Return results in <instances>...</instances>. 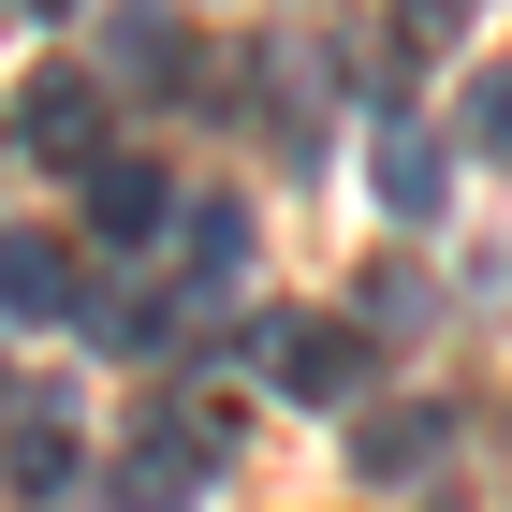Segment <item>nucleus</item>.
Listing matches in <instances>:
<instances>
[{
  "label": "nucleus",
  "instance_id": "1",
  "mask_svg": "<svg viewBox=\"0 0 512 512\" xmlns=\"http://www.w3.org/2000/svg\"><path fill=\"white\" fill-rule=\"evenodd\" d=\"M220 469H235V425H220V410H161L118 469H103V498H118V512H191Z\"/></svg>",
  "mask_w": 512,
  "mask_h": 512
},
{
  "label": "nucleus",
  "instance_id": "2",
  "mask_svg": "<svg viewBox=\"0 0 512 512\" xmlns=\"http://www.w3.org/2000/svg\"><path fill=\"white\" fill-rule=\"evenodd\" d=\"M264 381L293 395V410H352V395H366V322H278V337H264Z\"/></svg>",
  "mask_w": 512,
  "mask_h": 512
},
{
  "label": "nucleus",
  "instance_id": "3",
  "mask_svg": "<svg viewBox=\"0 0 512 512\" xmlns=\"http://www.w3.org/2000/svg\"><path fill=\"white\" fill-rule=\"evenodd\" d=\"M88 308V278L59 235H0V322H74Z\"/></svg>",
  "mask_w": 512,
  "mask_h": 512
},
{
  "label": "nucleus",
  "instance_id": "4",
  "mask_svg": "<svg viewBox=\"0 0 512 512\" xmlns=\"http://www.w3.org/2000/svg\"><path fill=\"white\" fill-rule=\"evenodd\" d=\"M439 454H454V410H410V395L352 425V469H366V483H425Z\"/></svg>",
  "mask_w": 512,
  "mask_h": 512
},
{
  "label": "nucleus",
  "instance_id": "5",
  "mask_svg": "<svg viewBox=\"0 0 512 512\" xmlns=\"http://www.w3.org/2000/svg\"><path fill=\"white\" fill-rule=\"evenodd\" d=\"M366 191H381L395 220H439V191H454V176H439V132H425V118H381V147H366Z\"/></svg>",
  "mask_w": 512,
  "mask_h": 512
},
{
  "label": "nucleus",
  "instance_id": "6",
  "mask_svg": "<svg viewBox=\"0 0 512 512\" xmlns=\"http://www.w3.org/2000/svg\"><path fill=\"white\" fill-rule=\"evenodd\" d=\"M30 147L103 176V88H88V74H44V88H30Z\"/></svg>",
  "mask_w": 512,
  "mask_h": 512
},
{
  "label": "nucleus",
  "instance_id": "7",
  "mask_svg": "<svg viewBox=\"0 0 512 512\" xmlns=\"http://www.w3.org/2000/svg\"><path fill=\"white\" fill-rule=\"evenodd\" d=\"M0 469H15V498H74V425H59V410H15V425H0Z\"/></svg>",
  "mask_w": 512,
  "mask_h": 512
},
{
  "label": "nucleus",
  "instance_id": "8",
  "mask_svg": "<svg viewBox=\"0 0 512 512\" xmlns=\"http://www.w3.org/2000/svg\"><path fill=\"white\" fill-rule=\"evenodd\" d=\"M161 220H176V191H161V161H103V176H88V235H161Z\"/></svg>",
  "mask_w": 512,
  "mask_h": 512
},
{
  "label": "nucleus",
  "instance_id": "9",
  "mask_svg": "<svg viewBox=\"0 0 512 512\" xmlns=\"http://www.w3.org/2000/svg\"><path fill=\"white\" fill-rule=\"evenodd\" d=\"M176 249H191V278H235V264H249V220H235V205H191Z\"/></svg>",
  "mask_w": 512,
  "mask_h": 512
},
{
  "label": "nucleus",
  "instance_id": "10",
  "mask_svg": "<svg viewBox=\"0 0 512 512\" xmlns=\"http://www.w3.org/2000/svg\"><path fill=\"white\" fill-rule=\"evenodd\" d=\"M469 147L512 176V59H483V74H469Z\"/></svg>",
  "mask_w": 512,
  "mask_h": 512
},
{
  "label": "nucleus",
  "instance_id": "11",
  "mask_svg": "<svg viewBox=\"0 0 512 512\" xmlns=\"http://www.w3.org/2000/svg\"><path fill=\"white\" fill-rule=\"evenodd\" d=\"M469 15H483V0H395V30L425 44V59H439V44H469Z\"/></svg>",
  "mask_w": 512,
  "mask_h": 512
},
{
  "label": "nucleus",
  "instance_id": "12",
  "mask_svg": "<svg viewBox=\"0 0 512 512\" xmlns=\"http://www.w3.org/2000/svg\"><path fill=\"white\" fill-rule=\"evenodd\" d=\"M88 322H103V352H147V337H161V308H147V293H103Z\"/></svg>",
  "mask_w": 512,
  "mask_h": 512
},
{
  "label": "nucleus",
  "instance_id": "13",
  "mask_svg": "<svg viewBox=\"0 0 512 512\" xmlns=\"http://www.w3.org/2000/svg\"><path fill=\"white\" fill-rule=\"evenodd\" d=\"M30 15H74V0H30Z\"/></svg>",
  "mask_w": 512,
  "mask_h": 512
}]
</instances>
